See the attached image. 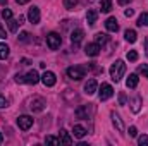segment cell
<instances>
[{
    "instance_id": "1",
    "label": "cell",
    "mask_w": 148,
    "mask_h": 146,
    "mask_svg": "<svg viewBox=\"0 0 148 146\" xmlns=\"http://www.w3.org/2000/svg\"><path fill=\"white\" fill-rule=\"evenodd\" d=\"M126 74V64L122 62V60H115L114 64H112L110 67V77L112 81H115V83H119L121 79H122V76Z\"/></svg>"
},
{
    "instance_id": "2",
    "label": "cell",
    "mask_w": 148,
    "mask_h": 146,
    "mask_svg": "<svg viewBox=\"0 0 148 146\" xmlns=\"http://www.w3.org/2000/svg\"><path fill=\"white\" fill-rule=\"evenodd\" d=\"M84 76H86V67H83V65H73V67L67 69V77H69V79L79 81V79H83Z\"/></svg>"
},
{
    "instance_id": "3",
    "label": "cell",
    "mask_w": 148,
    "mask_h": 146,
    "mask_svg": "<svg viewBox=\"0 0 148 146\" xmlns=\"http://www.w3.org/2000/svg\"><path fill=\"white\" fill-rule=\"evenodd\" d=\"M60 43H62V38L59 33H50L48 36H47V45H48V48H52V50H57L59 46H60Z\"/></svg>"
},
{
    "instance_id": "4",
    "label": "cell",
    "mask_w": 148,
    "mask_h": 146,
    "mask_svg": "<svg viewBox=\"0 0 148 146\" xmlns=\"http://www.w3.org/2000/svg\"><path fill=\"white\" fill-rule=\"evenodd\" d=\"M45 107H47V103L41 96H35L29 100V108L33 112H41V110H45Z\"/></svg>"
},
{
    "instance_id": "5",
    "label": "cell",
    "mask_w": 148,
    "mask_h": 146,
    "mask_svg": "<svg viewBox=\"0 0 148 146\" xmlns=\"http://www.w3.org/2000/svg\"><path fill=\"white\" fill-rule=\"evenodd\" d=\"M17 126H19V129L28 131V129L33 126V117H29V115H21V117H17Z\"/></svg>"
},
{
    "instance_id": "6",
    "label": "cell",
    "mask_w": 148,
    "mask_h": 146,
    "mask_svg": "<svg viewBox=\"0 0 148 146\" xmlns=\"http://www.w3.org/2000/svg\"><path fill=\"white\" fill-rule=\"evenodd\" d=\"M112 95H114V88L110 84H102V88H100V100L105 102V100L112 98Z\"/></svg>"
},
{
    "instance_id": "7",
    "label": "cell",
    "mask_w": 148,
    "mask_h": 146,
    "mask_svg": "<svg viewBox=\"0 0 148 146\" xmlns=\"http://www.w3.org/2000/svg\"><path fill=\"white\" fill-rule=\"evenodd\" d=\"M84 53H86L88 57H97V55L100 53V45H98V43H88V45L84 46Z\"/></svg>"
},
{
    "instance_id": "8",
    "label": "cell",
    "mask_w": 148,
    "mask_h": 146,
    "mask_svg": "<svg viewBox=\"0 0 148 146\" xmlns=\"http://www.w3.org/2000/svg\"><path fill=\"white\" fill-rule=\"evenodd\" d=\"M41 81H43V84L45 86H53L55 83H57V77H55V74L53 72H50V71H45L43 72V76H41Z\"/></svg>"
},
{
    "instance_id": "9",
    "label": "cell",
    "mask_w": 148,
    "mask_h": 146,
    "mask_svg": "<svg viewBox=\"0 0 148 146\" xmlns=\"http://www.w3.org/2000/svg\"><path fill=\"white\" fill-rule=\"evenodd\" d=\"M28 19H29V23H33V24H38V23H40V9H38V7H29Z\"/></svg>"
},
{
    "instance_id": "10",
    "label": "cell",
    "mask_w": 148,
    "mask_h": 146,
    "mask_svg": "<svg viewBox=\"0 0 148 146\" xmlns=\"http://www.w3.org/2000/svg\"><path fill=\"white\" fill-rule=\"evenodd\" d=\"M40 79H41V77L38 76V72L35 71V69H33V71H29V72L24 76V83H28V84H36Z\"/></svg>"
},
{
    "instance_id": "11",
    "label": "cell",
    "mask_w": 148,
    "mask_h": 146,
    "mask_svg": "<svg viewBox=\"0 0 148 146\" xmlns=\"http://www.w3.org/2000/svg\"><path fill=\"white\" fill-rule=\"evenodd\" d=\"M59 143H60V145H67V146L73 145V138H71V134H69L67 131L62 129V131L59 132Z\"/></svg>"
},
{
    "instance_id": "12",
    "label": "cell",
    "mask_w": 148,
    "mask_h": 146,
    "mask_svg": "<svg viewBox=\"0 0 148 146\" xmlns=\"http://www.w3.org/2000/svg\"><path fill=\"white\" fill-rule=\"evenodd\" d=\"M105 28H107V31H110V33H117V29H119L117 19H115V17H109V19L105 21Z\"/></svg>"
},
{
    "instance_id": "13",
    "label": "cell",
    "mask_w": 148,
    "mask_h": 146,
    "mask_svg": "<svg viewBox=\"0 0 148 146\" xmlns=\"http://www.w3.org/2000/svg\"><path fill=\"white\" fill-rule=\"evenodd\" d=\"M97 88H98L97 79H90V81L84 84V93H86V95H93V93L97 91Z\"/></svg>"
},
{
    "instance_id": "14",
    "label": "cell",
    "mask_w": 148,
    "mask_h": 146,
    "mask_svg": "<svg viewBox=\"0 0 148 146\" xmlns=\"http://www.w3.org/2000/svg\"><path fill=\"white\" fill-rule=\"evenodd\" d=\"M83 36H84V31H83V29H76V31L71 33V41H73L74 45H79L81 40H83Z\"/></svg>"
},
{
    "instance_id": "15",
    "label": "cell",
    "mask_w": 148,
    "mask_h": 146,
    "mask_svg": "<svg viewBox=\"0 0 148 146\" xmlns=\"http://www.w3.org/2000/svg\"><path fill=\"white\" fill-rule=\"evenodd\" d=\"M73 132H74V138H77V139H81V138H84V136L88 134V131H86L83 126H74Z\"/></svg>"
},
{
    "instance_id": "16",
    "label": "cell",
    "mask_w": 148,
    "mask_h": 146,
    "mask_svg": "<svg viewBox=\"0 0 148 146\" xmlns=\"http://www.w3.org/2000/svg\"><path fill=\"white\" fill-rule=\"evenodd\" d=\"M110 119L112 122H114V126L117 127V131H124V126H122V120H121V117L115 113V112H112L110 113Z\"/></svg>"
},
{
    "instance_id": "17",
    "label": "cell",
    "mask_w": 148,
    "mask_h": 146,
    "mask_svg": "<svg viewBox=\"0 0 148 146\" xmlns=\"http://www.w3.org/2000/svg\"><path fill=\"white\" fill-rule=\"evenodd\" d=\"M126 86L127 88H136L138 86V76L136 74H129V77L126 79Z\"/></svg>"
},
{
    "instance_id": "18",
    "label": "cell",
    "mask_w": 148,
    "mask_h": 146,
    "mask_svg": "<svg viewBox=\"0 0 148 146\" xmlns=\"http://www.w3.org/2000/svg\"><path fill=\"white\" fill-rule=\"evenodd\" d=\"M97 17H98L97 10H88V14H86V21H88L90 26H93V24L97 23Z\"/></svg>"
},
{
    "instance_id": "19",
    "label": "cell",
    "mask_w": 148,
    "mask_h": 146,
    "mask_svg": "<svg viewBox=\"0 0 148 146\" xmlns=\"http://www.w3.org/2000/svg\"><path fill=\"white\" fill-rule=\"evenodd\" d=\"M76 113V117L77 119H88V107L86 105H83V107H79V108L74 112Z\"/></svg>"
},
{
    "instance_id": "20",
    "label": "cell",
    "mask_w": 148,
    "mask_h": 146,
    "mask_svg": "<svg viewBox=\"0 0 148 146\" xmlns=\"http://www.w3.org/2000/svg\"><path fill=\"white\" fill-rule=\"evenodd\" d=\"M124 36H126V40H127L129 43H134V41H136V38H138V35H136V31H134V29H127V31L124 33Z\"/></svg>"
},
{
    "instance_id": "21",
    "label": "cell",
    "mask_w": 148,
    "mask_h": 146,
    "mask_svg": "<svg viewBox=\"0 0 148 146\" xmlns=\"http://www.w3.org/2000/svg\"><path fill=\"white\" fill-rule=\"evenodd\" d=\"M107 41H109V36H107V35H103V33H97V35H95V43L105 45Z\"/></svg>"
},
{
    "instance_id": "22",
    "label": "cell",
    "mask_w": 148,
    "mask_h": 146,
    "mask_svg": "<svg viewBox=\"0 0 148 146\" xmlns=\"http://www.w3.org/2000/svg\"><path fill=\"white\" fill-rule=\"evenodd\" d=\"M9 46L5 45V43H0V60H3V59H7L9 57Z\"/></svg>"
},
{
    "instance_id": "23",
    "label": "cell",
    "mask_w": 148,
    "mask_h": 146,
    "mask_svg": "<svg viewBox=\"0 0 148 146\" xmlns=\"http://www.w3.org/2000/svg\"><path fill=\"white\" fill-rule=\"evenodd\" d=\"M7 23H9V29H10L12 33H16V31H17V28H19V24H21L17 19H12V17H10Z\"/></svg>"
},
{
    "instance_id": "24",
    "label": "cell",
    "mask_w": 148,
    "mask_h": 146,
    "mask_svg": "<svg viewBox=\"0 0 148 146\" xmlns=\"http://www.w3.org/2000/svg\"><path fill=\"white\" fill-rule=\"evenodd\" d=\"M131 103H133V105H131V108H133L134 113H136V112H140V108H141V98H140V96H136Z\"/></svg>"
},
{
    "instance_id": "25",
    "label": "cell",
    "mask_w": 148,
    "mask_h": 146,
    "mask_svg": "<svg viewBox=\"0 0 148 146\" xmlns=\"http://www.w3.org/2000/svg\"><path fill=\"white\" fill-rule=\"evenodd\" d=\"M138 26H148V12H143L138 17Z\"/></svg>"
},
{
    "instance_id": "26",
    "label": "cell",
    "mask_w": 148,
    "mask_h": 146,
    "mask_svg": "<svg viewBox=\"0 0 148 146\" xmlns=\"http://www.w3.org/2000/svg\"><path fill=\"white\" fill-rule=\"evenodd\" d=\"M102 12H110L112 10V2L110 0H102Z\"/></svg>"
},
{
    "instance_id": "27",
    "label": "cell",
    "mask_w": 148,
    "mask_h": 146,
    "mask_svg": "<svg viewBox=\"0 0 148 146\" xmlns=\"http://www.w3.org/2000/svg\"><path fill=\"white\" fill-rule=\"evenodd\" d=\"M76 5H77V0H64V7L67 10H73Z\"/></svg>"
},
{
    "instance_id": "28",
    "label": "cell",
    "mask_w": 148,
    "mask_h": 146,
    "mask_svg": "<svg viewBox=\"0 0 148 146\" xmlns=\"http://www.w3.org/2000/svg\"><path fill=\"white\" fill-rule=\"evenodd\" d=\"M127 60H129V62H134V60H138V52H136V50H131V52H127Z\"/></svg>"
},
{
    "instance_id": "29",
    "label": "cell",
    "mask_w": 148,
    "mask_h": 146,
    "mask_svg": "<svg viewBox=\"0 0 148 146\" xmlns=\"http://www.w3.org/2000/svg\"><path fill=\"white\" fill-rule=\"evenodd\" d=\"M2 17H3L5 21H9V19L12 17V10H10V9H3V10H2Z\"/></svg>"
},
{
    "instance_id": "30",
    "label": "cell",
    "mask_w": 148,
    "mask_h": 146,
    "mask_svg": "<svg viewBox=\"0 0 148 146\" xmlns=\"http://www.w3.org/2000/svg\"><path fill=\"white\" fill-rule=\"evenodd\" d=\"M138 71H140V74H143V76L148 79V64H141Z\"/></svg>"
},
{
    "instance_id": "31",
    "label": "cell",
    "mask_w": 148,
    "mask_h": 146,
    "mask_svg": "<svg viewBox=\"0 0 148 146\" xmlns=\"http://www.w3.org/2000/svg\"><path fill=\"white\" fill-rule=\"evenodd\" d=\"M45 141L50 143V145H60V143H59V138H53V136H47Z\"/></svg>"
},
{
    "instance_id": "32",
    "label": "cell",
    "mask_w": 148,
    "mask_h": 146,
    "mask_svg": "<svg viewBox=\"0 0 148 146\" xmlns=\"http://www.w3.org/2000/svg\"><path fill=\"white\" fill-rule=\"evenodd\" d=\"M127 132H129V136H131V138H136V136H138V129H136L134 126H131Z\"/></svg>"
},
{
    "instance_id": "33",
    "label": "cell",
    "mask_w": 148,
    "mask_h": 146,
    "mask_svg": "<svg viewBox=\"0 0 148 146\" xmlns=\"http://www.w3.org/2000/svg\"><path fill=\"white\" fill-rule=\"evenodd\" d=\"M9 105V102H7V98L3 96V95H0V108H5Z\"/></svg>"
},
{
    "instance_id": "34",
    "label": "cell",
    "mask_w": 148,
    "mask_h": 146,
    "mask_svg": "<svg viewBox=\"0 0 148 146\" xmlns=\"http://www.w3.org/2000/svg\"><path fill=\"white\" fill-rule=\"evenodd\" d=\"M19 40H21V41H24V43H26V41H29V33H26V31H24V33H21V35H19Z\"/></svg>"
},
{
    "instance_id": "35",
    "label": "cell",
    "mask_w": 148,
    "mask_h": 146,
    "mask_svg": "<svg viewBox=\"0 0 148 146\" xmlns=\"http://www.w3.org/2000/svg\"><path fill=\"white\" fill-rule=\"evenodd\" d=\"M138 143L143 146V145H148V136H140L138 138Z\"/></svg>"
},
{
    "instance_id": "36",
    "label": "cell",
    "mask_w": 148,
    "mask_h": 146,
    "mask_svg": "<svg viewBox=\"0 0 148 146\" xmlns=\"http://www.w3.org/2000/svg\"><path fill=\"white\" fill-rule=\"evenodd\" d=\"M126 102H127V100H126V95L121 93V95H119V105H126Z\"/></svg>"
},
{
    "instance_id": "37",
    "label": "cell",
    "mask_w": 148,
    "mask_h": 146,
    "mask_svg": "<svg viewBox=\"0 0 148 146\" xmlns=\"http://www.w3.org/2000/svg\"><path fill=\"white\" fill-rule=\"evenodd\" d=\"M16 83H24V76H21V74H16Z\"/></svg>"
},
{
    "instance_id": "38",
    "label": "cell",
    "mask_w": 148,
    "mask_h": 146,
    "mask_svg": "<svg viewBox=\"0 0 148 146\" xmlns=\"http://www.w3.org/2000/svg\"><path fill=\"white\" fill-rule=\"evenodd\" d=\"M124 14H126V17H131V16L134 14V10H133V9H126V12H124Z\"/></svg>"
},
{
    "instance_id": "39",
    "label": "cell",
    "mask_w": 148,
    "mask_h": 146,
    "mask_svg": "<svg viewBox=\"0 0 148 146\" xmlns=\"http://www.w3.org/2000/svg\"><path fill=\"white\" fill-rule=\"evenodd\" d=\"M117 2H119V3H121V5H126V3H129V2H131V0H117Z\"/></svg>"
},
{
    "instance_id": "40",
    "label": "cell",
    "mask_w": 148,
    "mask_h": 146,
    "mask_svg": "<svg viewBox=\"0 0 148 146\" xmlns=\"http://www.w3.org/2000/svg\"><path fill=\"white\" fill-rule=\"evenodd\" d=\"M16 2H17V3H19V5H23V3H28V2H29V0H16Z\"/></svg>"
},
{
    "instance_id": "41",
    "label": "cell",
    "mask_w": 148,
    "mask_h": 146,
    "mask_svg": "<svg viewBox=\"0 0 148 146\" xmlns=\"http://www.w3.org/2000/svg\"><path fill=\"white\" fill-rule=\"evenodd\" d=\"M5 36H7V35H5V31H3V29L0 28V38H5Z\"/></svg>"
},
{
    "instance_id": "42",
    "label": "cell",
    "mask_w": 148,
    "mask_h": 146,
    "mask_svg": "<svg viewBox=\"0 0 148 146\" xmlns=\"http://www.w3.org/2000/svg\"><path fill=\"white\" fill-rule=\"evenodd\" d=\"M145 48H147V55H148V38H147V41H145Z\"/></svg>"
},
{
    "instance_id": "43",
    "label": "cell",
    "mask_w": 148,
    "mask_h": 146,
    "mask_svg": "<svg viewBox=\"0 0 148 146\" xmlns=\"http://www.w3.org/2000/svg\"><path fill=\"white\" fill-rule=\"evenodd\" d=\"M7 3V0H0V5H5Z\"/></svg>"
},
{
    "instance_id": "44",
    "label": "cell",
    "mask_w": 148,
    "mask_h": 146,
    "mask_svg": "<svg viewBox=\"0 0 148 146\" xmlns=\"http://www.w3.org/2000/svg\"><path fill=\"white\" fill-rule=\"evenodd\" d=\"M2 141H3V134L0 132V143H2Z\"/></svg>"
}]
</instances>
